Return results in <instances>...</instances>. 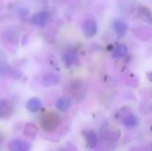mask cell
Here are the masks:
<instances>
[{"mask_svg":"<svg viewBox=\"0 0 152 151\" xmlns=\"http://www.w3.org/2000/svg\"><path fill=\"white\" fill-rule=\"evenodd\" d=\"M61 117L53 111L47 112L44 114L40 119V125L42 129L45 132H53L61 125Z\"/></svg>","mask_w":152,"mask_h":151,"instance_id":"6da1fadb","label":"cell"},{"mask_svg":"<svg viewBox=\"0 0 152 151\" xmlns=\"http://www.w3.org/2000/svg\"><path fill=\"white\" fill-rule=\"evenodd\" d=\"M86 91V85L82 80H74L70 82L68 86V93L73 99L77 101H80L85 97Z\"/></svg>","mask_w":152,"mask_h":151,"instance_id":"7a4b0ae2","label":"cell"},{"mask_svg":"<svg viewBox=\"0 0 152 151\" xmlns=\"http://www.w3.org/2000/svg\"><path fill=\"white\" fill-rule=\"evenodd\" d=\"M49 21H50V14L46 11H39L36 12L31 18L32 24L38 28L45 27Z\"/></svg>","mask_w":152,"mask_h":151,"instance_id":"3957f363","label":"cell"},{"mask_svg":"<svg viewBox=\"0 0 152 151\" xmlns=\"http://www.w3.org/2000/svg\"><path fill=\"white\" fill-rule=\"evenodd\" d=\"M9 151H29L30 145L28 142L21 139H14L8 144Z\"/></svg>","mask_w":152,"mask_h":151,"instance_id":"277c9868","label":"cell"},{"mask_svg":"<svg viewBox=\"0 0 152 151\" xmlns=\"http://www.w3.org/2000/svg\"><path fill=\"white\" fill-rule=\"evenodd\" d=\"M97 30H98V27H97V23L94 20L88 19L84 22L83 33L86 37L90 38V37L94 36L97 33Z\"/></svg>","mask_w":152,"mask_h":151,"instance_id":"5b68a950","label":"cell"},{"mask_svg":"<svg viewBox=\"0 0 152 151\" xmlns=\"http://www.w3.org/2000/svg\"><path fill=\"white\" fill-rule=\"evenodd\" d=\"M13 113L12 104L6 100H0V120L9 118Z\"/></svg>","mask_w":152,"mask_h":151,"instance_id":"8992f818","label":"cell"},{"mask_svg":"<svg viewBox=\"0 0 152 151\" xmlns=\"http://www.w3.org/2000/svg\"><path fill=\"white\" fill-rule=\"evenodd\" d=\"M61 81V77L60 75L56 73H48L45 75L42 78V85L45 87H53L57 85Z\"/></svg>","mask_w":152,"mask_h":151,"instance_id":"52a82bcc","label":"cell"},{"mask_svg":"<svg viewBox=\"0 0 152 151\" xmlns=\"http://www.w3.org/2000/svg\"><path fill=\"white\" fill-rule=\"evenodd\" d=\"M112 28L113 30L115 31V33L118 36H123L128 28V25L126 23V21H125L122 19H117L112 22Z\"/></svg>","mask_w":152,"mask_h":151,"instance_id":"ba28073f","label":"cell"},{"mask_svg":"<svg viewBox=\"0 0 152 151\" xmlns=\"http://www.w3.org/2000/svg\"><path fill=\"white\" fill-rule=\"evenodd\" d=\"M77 59L78 58H77V53L73 50H69L64 53L62 61L64 62V65L67 68H71L77 62Z\"/></svg>","mask_w":152,"mask_h":151,"instance_id":"9c48e42d","label":"cell"},{"mask_svg":"<svg viewBox=\"0 0 152 151\" xmlns=\"http://www.w3.org/2000/svg\"><path fill=\"white\" fill-rule=\"evenodd\" d=\"M42 107V101L37 98V97H33L28 100L26 103V108L27 109L31 112V113H36Z\"/></svg>","mask_w":152,"mask_h":151,"instance_id":"30bf717a","label":"cell"},{"mask_svg":"<svg viewBox=\"0 0 152 151\" xmlns=\"http://www.w3.org/2000/svg\"><path fill=\"white\" fill-rule=\"evenodd\" d=\"M84 136L86 141L87 145L91 148L94 149L97 146L98 144V136L96 133L93 130H87L84 132Z\"/></svg>","mask_w":152,"mask_h":151,"instance_id":"8fae6325","label":"cell"},{"mask_svg":"<svg viewBox=\"0 0 152 151\" xmlns=\"http://www.w3.org/2000/svg\"><path fill=\"white\" fill-rule=\"evenodd\" d=\"M39 129L38 127L33 123H28L25 125L23 129V134L30 139H35L38 134Z\"/></svg>","mask_w":152,"mask_h":151,"instance_id":"7c38bea8","label":"cell"},{"mask_svg":"<svg viewBox=\"0 0 152 151\" xmlns=\"http://www.w3.org/2000/svg\"><path fill=\"white\" fill-rule=\"evenodd\" d=\"M134 34L138 38H141L143 41H149L152 38V28L148 27L140 28L134 30Z\"/></svg>","mask_w":152,"mask_h":151,"instance_id":"4fadbf2b","label":"cell"},{"mask_svg":"<svg viewBox=\"0 0 152 151\" xmlns=\"http://www.w3.org/2000/svg\"><path fill=\"white\" fill-rule=\"evenodd\" d=\"M128 53V48L126 44H118L112 51V56L116 59L125 58Z\"/></svg>","mask_w":152,"mask_h":151,"instance_id":"5bb4252c","label":"cell"},{"mask_svg":"<svg viewBox=\"0 0 152 151\" xmlns=\"http://www.w3.org/2000/svg\"><path fill=\"white\" fill-rule=\"evenodd\" d=\"M4 38L10 44H14L19 40V35L18 32L14 28H8L4 33Z\"/></svg>","mask_w":152,"mask_h":151,"instance_id":"9a60e30c","label":"cell"},{"mask_svg":"<svg viewBox=\"0 0 152 151\" xmlns=\"http://www.w3.org/2000/svg\"><path fill=\"white\" fill-rule=\"evenodd\" d=\"M71 106V101L69 98L61 97L56 101V108L61 112H66L69 109Z\"/></svg>","mask_w":152,"mask_h":151,"instance_id":"2e32d148","label":"cell"},{"mask_svg":"<svg viewBox=\"0 0 152 151\" xmlns=\"http://www.w3.org/2000/svg\"><path fill=\"white\" fill-rule=\"evenodd\" d=\"M122 121H123V124L127 127H134L138 124V119L133 113L126 114Z\"/></svg>","mask_w":152,"mask_h":151,"instance_id":"e0dca14e","label":"cell"},{"mask_svg":"<svg viewBox=\"0 0 152 151\" xmlns=\"http://www.w3.org/2000/svg\"><path fill=\"white\" fill-rule=\"evenodd\" d=\"M3 142H4V136L0 133V145L3 143Z\"/></svg>","mask_w":152,"mask_h":151,"instance_id":"ac0fdd59","label":"cell"},{"mask_svg":"<svg viewBox=\"0 0 152 151\" xmlns=\"http://www.w3.org/2000/svg\"><path fill=\"white\" fill-rule=\"evenodd\" d=\"M60 151H67V150H60Z\"/></svg>","mask_w":152,"mask_h":151,"instance_id":"d6986e66","label":"cell"}]
</instances>
